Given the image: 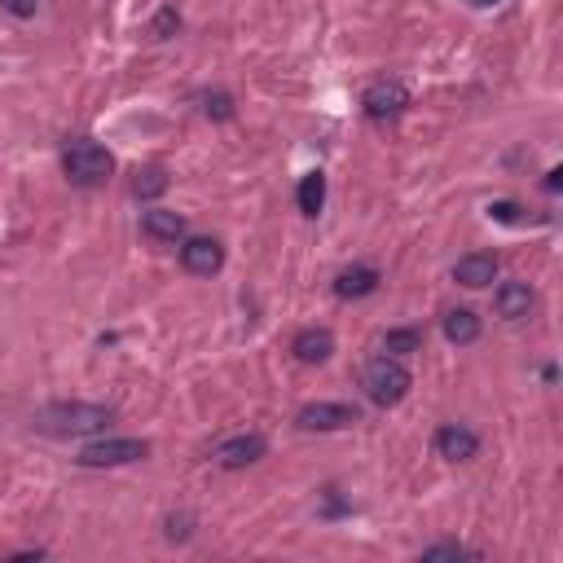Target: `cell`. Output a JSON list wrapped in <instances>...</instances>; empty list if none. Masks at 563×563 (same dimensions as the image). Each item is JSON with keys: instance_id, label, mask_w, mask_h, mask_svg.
I'll use <instances>...</instances> for the list:
<instances>
[{"instance_id": "obj_24", "label": "cell", "mask_w": 563, "mask_h": 563, "mask_svg": "<svg viewBox=\"0 0 563 563\" xmlns=\"http://www.w3.org/2000/svg\"><path fill=\"white\" fill-rule=\"evenodd\" d=\"M0 5H5L14 18H31V14H36V5H40V0H0Z\"/></svg>"}, {"instance_id": "obj_9", "label": "cell", "mask_w": 563, "mask_h": 563, "mask_svg": "<svg viewBox=\"0 0 563 563\" xmlns=\"http://www.w3.org/2000/svg\"><path fill=\"white\" fill-rule=\"evenodd\" d=\"M493 308H498L502 322H528L537 308V291L528 282H502L493 291Z\"/></svg>"}, {"instance_id": "obj_19", "label": "cell", "mask_w": 563, "mask_h": 563, "mask_svg": "<svg viewBox=\"0 0 563 563\" xmlns=\"http://www.w3.org/2000/svg\"><path fill=\"white\" fill-rule=\"evenodd\" d=\"M176 31H181V14H176L172 5H163L159 14H154V22H150V36L154 40H172Z\"/></svg>"}, {"instance_id": "obj_13", "label": "cell", "mask_w": 563, "mask_h": 563, "mask_svg": "<svg viewBox=\"0 0 563 563\" xmlns=\"http://www.w3.org/2000/svg\"><path fill=\"white\" fill-rule=\"evenodd\" d=\"M295 361H304V366H322V361H330V352H335V335H330L326 326H308L295 335Z\"/></svg>"}, {"instance_id": "obj_12", "label": "cell", "mask_w": 563, "mask_h": 563, "mask_svg": "<svg viewBox=\"0 0 563 563\" xmlns=\"http://www.w3.org/2000/svg\"><path fill=\"white\" fill-rule=\"evenodd\" d=\"M141 234L150 242H163V247H176L185 238V216L181 212H168V207H150L141 216Z\"/></svg>"}, {"instance_id": "obj_11", "label": "cell", "mask_w": 563, "mask_h": 563, "mask_svg": "<svg viewBox=\"0 0 563 563\" xmlns=\"http://www.w3.org/2000/svg\"><path fill=\"white\" fill-rule=\"evenodd\" d=\"M436 454L449 458V462H467V458L480 454V436L471 432V427H462V423H445L436 432Z\"/></svg>"}, {"instance_id": "obj_17", "label": "cell", "mask_w": 563, "mask_h": 563, "mask_svg": "<svg viewBox=\"0 0 563 563\" xmlns=\"http://www.w3.org/2000/svg\"><path fill=\"white\" fill-rule=\"evenodd\" d=\"M383 352H388V357H410V352H423V330H388Z\"/></svg>"}, {"instance_id": "obj_22", "label": "cell", "mask_w": 563, "mask_h": 563, "mask_svg": "<svg viewBox=\"0 0 563 563\" xmlns=\"http://www.w3.org/2000/svg\"><path fill=\"white\" fill-rule=\"evenodd\" d=\"M489 216H493V220H502V225H520V220H528V216H524V207H520V203H511V198H498V203H489Z\"/></svg>"}, {"instance_id": "obj_7", "label": "cell", "mask_w": 563, "mask_h": 563, "mask_svg": "<svg viewBox=\"0 0 563 563\" xmlns=\"http://www.w3.org/2000/svg\"><path fill=\"white\" fill-rule=\"evenodd\" d=\"M264 454H269V440H264L260 432L229 436V440H220V445L212 449L216 467H225V471H242V467H251V462H260Z\"/></svg>"}, {"instance_id": "obj_3", "label": "cell", "mask_w": 563, "mask_h": 563, "mask_svg": "<svg viewBox=\"0 0 563 563\" xmlns=\"http://www.w3.org/2000/svg\"><path fill=\"white\" fill-rule=\"evenodd\" d=\"M361 388H366V396L379 410H392V405H401L405 396H410V388H414V379H410V370H405V361L401 357H374L370 366H366V374H361Z\"/></svg>"}, {"instance_id": "obj_2", "label": "cell", "mask_w": 563, "mask_h": 563, "mask_svg": "<svg viewBox=\"0 0 563 563\" xmlns=\"http://www.w3.org/2000/svg\"><path fill=\"white\" fill-rule=\"evenodd\" d=\"M62 172H66V181L71 185H102L110 181V172H115V154H110L102 141H93V137H75L71 146L62 150Z\"/></svg>"}, {"instance_id": "obj_15", "label": "cell", "mask_w": 563, "mask_h": 563, "mask_svg": "<svg viewBox=\"0 0 563 563\" xmlns=\"http://www.w3.org/2000/svg\"><path fill=\"white\" fill-rule=\"evenodd\" d=\"M440 330H445L449 344L467 348V344H476V339H480V317L471 313V308H449L445 322H440Z\"/></svg>"}, {"instance_id": "obj_6", "label": "cell", "mask_w": 563, "mask_h": 563, "mask_svg": "<svg viewBox=\"0 0 563 563\" xmlns=\"http://www.w3.org/2000/svg\"><path fill=\"white\" fill-rule=\"evenodd\" d=\"M357 405H344V401H313L295 414V427L300 432H344V427L357 423Z\"/></svg>"}, {"instance_id": "obj_10", "label": "cell", "mask_w": 563, "mask_h": 563, "mask_svg": "<svg viewBox=\"0 0 563 563\" xmlns=\"http://www.w3.org/2000/svg\"><path fill=\"white\" fill-rule=\"evenodd\" d=\"M493 278H498V256L493 251H471L454 264V282L467 286V291H484V286H493Z\"/></svg>"}, {"instance_id": "obj_5", "label": "cell", "mask_w": 563, "mask_h": 563, "mask_svg": "<svg viewBox=\"0 0 563 563\" xmlns=\"http://www.w3.org/2000/svg\"><path fill=\"white\" fill-rule=\"evenodd\" d=\"M405 106H410V88H405L401 80H374L366 93H361V110L374 119V124H388V119L405 115Z\"/></svg>"}, {"instance_id": "obj_18", "label": "cell", "mask_w": 563, "mask_h": 563, "mask_svg": "<svg viewBox=\"0 0 563 563\" xmlns=\"http://www.w3.org/2000/svg\"><path fill=\"white\" fill-rule=\"evenodd\" d=\"M163 190H168V172L163 168H141L137 181H132V194L137 198H159Z\"/></svg>"}, {"instance_id": "obj_23", "label": "cell", "mask_w": 563, "mask_h": 563, "mask_svg": "<svg viewBox=\"0 0 563 563\" xmlns=\"http://www.w3.org/2000/svg\"><path fill=\"white\" fill-rule=\"evenodd\" d=\"M194 533V520L190 515H168V542H185Z\"/></svg>"}, {"instance_id": "obj_4", "label": "cell", "mask_w": 563, "mask_h": 563, "mask_svg": "<svg viewBox=\"0 0 563 563\" xmlns=\"http://www.w3.org/2000/svg\"><path fill=\"white\" fill-rule=\"evenodd\" d=\"M150 458V445L146 440H137V436H102V440H93V445H84L80 449V467L88 471H102V467H128V462H146Z\"/></svg>"}, {"instance_id": "obj_14", "label": "cell", "mask_w": 563, "mask_h": 563, "mask_svg": "<svg viewBox=\"0 0 563 563\" xmlns=\"http://www.w3.org/2000/svg\"><path fill=\"white\" fill-rule=\"evenodd\" d=\"M379 291V269H370V264H352L335 278V295L339 300H366V295Z\"/></svg>"}, {"instance_id": "obj_16", "label": "cell", "mask_w": 563, "mask_h": 563, "mask_svg": "<svg viewBox=\"0 0 563 563\" xmlns=\"http://www.w3.org/2000/svg\"><path fill=\"white\" fill-rule=\"evenodd\" d=\"M295 203H300L304 216H317L326 207V176L322 172H308L300 181V190H295Z\"/></svg>"}, {"instance_id": "obj_25", "label": "cell", "mask_w": 563, "mask_h": 563, "mask_svg": "<svg viewBox=\"0 0 563 563\" xmlns=\"http://www.w3.org/2000/svg\"><path fill=\"white\" fill-rule=\"evenodd\" d=\"M546 190H550V194L563 190V168H550V172H546Z\"/></svg>"}, {"instance_id": "obj_26", "label": "cell", "mask_w": 563, "mask_h": 563, "mask_svg": "<svg viewBox=\"0 0 563 563\" xmlns=\"http://www.w3.org/2000/svg\"><path fill=\"white\" fill-rule=\"evenodd\" d=\"M476 9H493V5H502V0H471Z\"/></svg>"}, {"instance_id": "obj_1", "label": "cell", "mask_w": 563, "mask_h": 563, "mask_svg": "<svg viewBox=\"0 0 563 563\" xmlns=\"http://www.w3.org/2000/svg\"><path fill=\"white\" fill-rule=\"evenodd\" d=\"M110 423H115V414H110L106 405H88V401L44 405V410L31 418V427H36V432L58 436V440H71V436H102Z\"/></svg>"}, {"instance_id": "obj_20", "label": "cell", "mask_w": 563, "mask_h": 563, "mask_svg": "<svg viewBox=\"0 0 563 563\" xmlns=\"http://www.w3.org/2000/svg\"><path fill=\"white\" fill-rule=\"evenodd\" d=\"M467 555H476V550H467V546H458V542H436V546H427L418 559L436 563V559H467Z\"/></svg>"}, {"instance_id": "obj_21", "label": "cell", "mask_w": 563, "mask_h": 563, "mask_svg": "<svg viewBox=\"0 0 563 563\" xmlns=\"http://www.w3.org/2000/svg\"><path fill=\"white\" fill-rule=\"evenodd\" d=\"M203 115L207 119H234V97L229 93H207L203 97Z\"/></svg>"}, {"instance_id": "obj_8", "label": "cell", "mask_w": 563, "mask_h": 563, "mask_svg": "<svg viewBox=\"0 0 563 563\" xmlns=\"http://www.w3.org/2000/svg\"><path fill=\"white\" fill-rule=\"evenodd\" d=\"M181 264L194 278H212L225 269V247L216 238H181Z\"/></svg>"}]
</instances>
